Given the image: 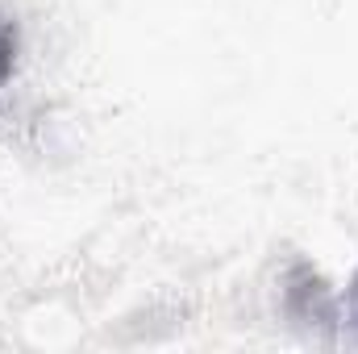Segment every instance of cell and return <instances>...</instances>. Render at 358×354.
Wrapping results in <instances>:
<instances>
[{"label":"cell","instance_id":"cell-1","mask_svg":"<svg viewBox=\"0 0 358 354\" xmlns=\"http://www.w3.org/2000/svg\"><path fill=\"white\" fill-rule=\"evenodd\" d=\"M8 71H13V38H8V29L0 25V84L8 80Z\"/></svg>","mask_w":358,"mask_h":354}]
</instances>
